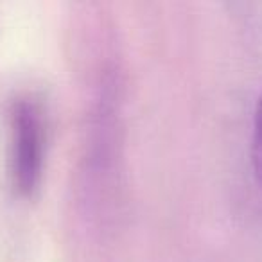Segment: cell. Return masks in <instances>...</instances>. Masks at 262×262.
Masks as SVG:
<instances>
[{
  "label": "cell",
  "instance_id": "cell-1",
  "mask_svg": "<svg viewBox=\"0 0 262 262\" xmlns=\"http://www.w3.org/2000/svg\"><path fill=\"white\" fill-rule=\"evenodd\" d=\"M8 174L18 196H33L43 176L47 151V119L31 95L13 101L9 108Z\"/></svg>",
  "mask_w": 262,
  "mask_h": 262
},
{
  "label": "cell",
  "instance_id": "cell-2",
  "mask_svg": "<svg viewBox=\"0 0 262 262\" xmlns=\"http://www.w3.org/2000/svg\"><path fill=\"white\" fill-rule=\"evenodd\" d=\"M251 162L258 187L262 189V95L258 97L253 120V142H251Z\"/></svg>",
  "mask_w": 262,
  "mask_h": 262
}]
</instances>
